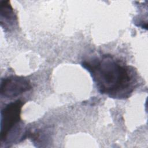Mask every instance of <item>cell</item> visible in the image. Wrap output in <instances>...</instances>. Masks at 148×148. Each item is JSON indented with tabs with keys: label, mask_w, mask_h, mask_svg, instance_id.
I'll list each match as a JSON object with an SVG mask.
<instances>
[{
	"label": "cell",
	"mask_w": 148,
	"mask_h": 148,
	"mask_svg": "<svg viewBox=\"0 0 148 148\" xmlns=\"http://www.w3.org/2000/svg\"><path fill=\"white\" fill-rule=\"evenodd\" d=\"M32 88L28 79L23 76H10L3 78L1 81V96L5 98H13Z\"/></svg>",
	"instance_id": "3957f363"
},
{
	"label": "cell",
	"mask_w": 148,
	"mask_h": 148,
	"mask_svg": "<svg viewBox=\"0 0 148 148\" xmlns=\"http://www.w3.org/2000/svg\"><path fill=\"white\" fill-rule=\"evenodd\" d=\"M24 103L17 99L6 105L1 111V142L6 144L14 142V135H20L21 112ZM17 137V135H16Z\"/></svg>",
	"instance_id": "7a4b0ae2"
},
{
	"label": "cell",
	"mask_w": 148,
	"mask_h": 148,
	"mask_svg": "<svg viewBox=\"0 0 148 148\" xmlns=\"http://www.w3.org/2000/svg\"><path fill=\"white\" fill-rule=\"evenodd\" d=\"M1 24L5 29H11L17 24V18L9 1L1 2Z\"/></svg>",
	"instance_id": "277c9868"
},
{
	"label": "cell",
	"mask_w": 148,
	"mask_h": 148,
	"mask_svg": "<svg viewBox=\"0 0 148 148\" xmlns=\"http://www.w3.org/2000/svg\"><path fill=\"white\" fill-rule=\"evenodd\" d=\"M82 65L90 73L98 91L110 98H128L136 86L137 74L134 69L112 55L90 57Z\"/></svg>",
	"instance_id": "6da1fadb"
}]
</instances>
